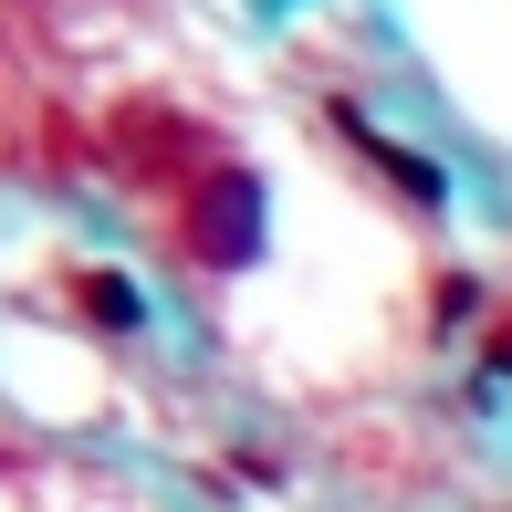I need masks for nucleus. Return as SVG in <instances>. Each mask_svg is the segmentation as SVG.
Here are the masks:
<instances>
[{
    "label": "nucleus",
    "instance_id": "1",
    "mask_svg": "<svg viewBox=\"0 0 512 512\" xmlns=\"http://www.w3.org/2000/svg\"><path fill=\"white\" fill-rule=\"evenodd\" d=\"M189 209H178V241L199 251V262H241L251 241H262V178L251 168H209V178H189V189H178Z\"/></svg>",
    "mask_w": 512,
    "mask_h": 512
},
{
    "label": "nucleus",
    "instance_id": "2",
    "mask_svg": "<svg viewBox=\"0 0 512 512\" xmlns=\"http://www.w3.org/2000/svg\"><path fill=\"white\" fill-rule=\"evenodd\" d=\"M115 157H126L136 178H178V168H220V147H209V126H189V115L168 105H115Z\"/></svg>",
    "mask_w": 512,
    "mask_h": 512
},
{
    "label": "nucleus",
    "instance_id": "3",
    "mask_svg": "<svg viewBox=\"0 0 512 512\" xmlns=\"http://www.w3.org/2000/svg\"><path fill=\"white\" fill-rule=\"evenodd\" d=\"M74 304L95 314V324H115V335H126V324H136V283H115V272H74Z\"/></svg>",
    "mask_w": 512,
    "mask_h": 512
}]
</instances>
